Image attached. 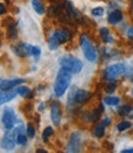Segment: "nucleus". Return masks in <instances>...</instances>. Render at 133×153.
I'll return each instance as SVG.
<instances>
[{
  "instance_id": "obj_1",
  "label": "nucleus",
  "mask_w": 133,
  "mask_h": 153,
  "mask_svg": "<svg viewBox=\"0 0 133 153\" xmlns=\"http://www.w3.org/2000/svg\"><path fill=\"white\" fill-rule=\"evenodd\" d=\"M72 74L73 73L70 71L63 68V67L58 71V74H57V78L54 82V94L57 97H63L65 91L68 90L72 82Z\"/></svg>"
},
{
  "instance_id": "obj_2",
  "label": "nucleus",
  "mask_w": 133,
  "mask_h": 153,
  "mask_svg": "<svg viewBox=\"0 0 133 153\" xmlns=\"http://www.w3.org/2000/svg\"><path fill=\"white\" fill-rule=\"evenodd\" d=\"M91 97V94L83 89H73L68 97V105L69 106H78V105L85 104Z\"/></svg>"
},
{
  "instance_id": "obj_3",
  "label": "nucleus",
  "mask_w": 133,
  "mask_h": 153,
  "mask_svg": "<svg viewBox=\"0 0 133 153\" xmlns=\"http://www.w3.org/2000/svg\"><path fill=\"white\" fill-rule=\"evenodd\" d=\"M13 51L20 57H28V56H33L35 58H40L41 50L40 47H36L28 43H20L16 45V47H13Z\"/></svg>"
},
{
  "instance_id": "obj_4",
  "label": "nucleus",
  "mask_w": 133,
  "mask_h": 153,
  "mask_svg": "<svg viewBox=\"0 0 133 153\" xmlns=\"http://www.w3.org/2000/svg\"><path fill=\"white\" fill-rule=\"evenodd\" d=\"M80 46H81V50H83V53L89 62H95L98 58V53H96V50L92 45V42L89 40L88 36L85 35H81L80 37Z\"/></svg>"
},
{
  "instance_id": "obj_5",
  "label": "nucleus",
  "mask_w": 133,
  "mask_h": 153,
  "mask_svg": "<svg viewBox=\"0 0 133 153\" xmlns=\"http://www.w3.org/2000/svg\"><path fill=\"white\" fill-rule=\"evenodd\" d=\"M59 63H61V67L66 68L72 73H79L83 69L81 61L78 59V58H75V57H62Z\"/></svg>"
},
{
  "instance_id": "obj_6",
  "label": "nucleus",
  "mask_w": 133,
  "mask_h": 153,
  "mask_svg": "<svg viewBox=\"0 0 133 153\" xmlns=\"http://www.w3.org/2000/svg\"><path fill=\"white\" fill-rule=\"evenodd\" d=\"M126 72V67L122 63H116V64H111L110 67H107L105 71V78L107 80H116L118 76H121L122 74H125Z\"/></svg>"
},
{
  "instance_id": "obj_7",
  "label": "nucleus",
  "mask_w": 133,
  "mask_h": 153,
  "mask_svg": "<svg viewBox=\"0 0 133 153\" xmlns=\"http://www.w3.org/2000/svg\"><path fill=\"white\" fill-rule=\"evenodd\" d=\"M1 121H3V126H4L6 130H11V128L15 126V123H16V115H15L14 109L6 108V109L3 111Z\"/></svg>"
},
{
  "instance_id": "obj_8",
  "label": "nucleus",
  "mask_w": 133,
  "mask_h": 153,
  "mask_svg": "<svg viewBox=\"0 0 133 153\" xmlns=\"http://www.w3.org/2000/svg\"><path fill=\"white\" fill-rule=\"evenodd\" d=\"M16 133L15 131L13 132H9L6 133V135L3 137V141H1V147L3 149H6V151H13L16 146Z\"/></svg>"
},
{
  "instance_id": "obj_9",
  "label": "nucleus",
  "mask_w": 133,
  "mask_h": 153,
  "mask_svg": "<svg viewBox=\"0 0 133 153\" xmlns=\"http://www.w3.org/2000/svg\"><path fill=\"white\" fill-rule=\"evenodd\" d=\"M26 79L24 78H17V79H3L1 84H0V88H1V91H6V90H10L15 87H17L18 84H22L25 83Z\"/></svg>"
},
{
  "instance_id": "obj_10",
  "label": "nucleus",
  "mask_w": 133,
  "mask_h": 153,
  "mask_svg": "<svg viewBox=\"0 0 133 153\" xmlns=\"http://www.w3.org/2000/svg\"><path fill=\"white\" fill-rule=\"evenodd\" d=\"M52 36H53L59 43H65V42H69V41L72 40V33H70V31L65 30V28H62V30H57Z\"/></svg>"
},
{
  "instance_id": "obj_11",
  "label": "nucleus",
  "mask_w": 133,
  "mask_h": 153,
  "mask_svg": "<svg viewBox=\"0 0 133 153\" xmlns=\"http://www.w3.org/2000/svg\"><path fill=\"white\" fill-rule=\"evenodd\" d=\"M79 146H80V135L78 132H74L69 140L66 151L68 152H79V149H80Z\"/></svg>"
},
{
  "instance_id": "obj_12",
  "label": "nucleus",
  "mask_w": 133,
  "mask_h": 153,
  "mask_svg": "<svg viewBox=\"0 0 133 153\" xmlns=\"http://www.w3.org/2000/svg\"><path fill=\"white\" fill-rule=\"evenodd\" d=\"M51 119L55 126H59L61 120H62V114H61L59 105L57 102H53L52 106H51Z\"/></svg>"
},
{
  "instance_id": "obj_13",
  "label": "nucleus",
  "mask_w": 133,
  "mask_h": 153,
  "mask_svg": "<svg viewBox=\"0 0 133 153\" xmlns=\"http://www.w3.org/2000/svg\"><path fill=\"white\" fill-rule=\"evenodd\" d=\"M122 19H123V14L121 10H113L109 15V22L112 25H116L122 20Z\"/></svg>"
},
{
  "instance_id": "obj_14",
  "label": "nucleus",
  "mask_w": 133,
  "mask_h": 153,
  "mask_svg": "<svg viewBox=\"0 0 133 153\" xmlns=\"http://www.w3.org/2000/svg\"><path fill=\"white\" fill-rule=\"evenodd\" d=\"M16 93L17 91H9V90L1 91V97H0V101H1V104H6L10 100H13L16 97Z\"/></svg>"
},
{
  "instance_id": "obj_15",
  "label": "nucleus",
  "mask_w": 133,
  "mask_h": 153,
  "mask_svg": "<svg viewBox=\"0 0 133 153\" xmlns=\"http://www.w3.org/2000/svg\"><path fill=\"white\" fill-rule=\"evenodd\" d=\"M92 133H94V136L98 137V138L102 137L103 135H105V125H103L102 122H101V123H98V125L94 127Z\"/></svg>"
},
{
  "instance_id": "obj_16",
  "label": "nucleus",
  "mask_w": 133,
  "mask_h": 153,
  "mask_svg": "<svg viewBox=\"0 0 133 153\" xmlns=\"http://www.w3.org/2000/svg\"><path fill=\"white\" fill-rule=\"evenodd\" d=\"M100 35H101V38L105 42H110V43L113 42V38L110 36V31H109L107 27H101L100 28Z\"/></svg>"
},
{
  "instance_id": "obj_17",
  "label": "nucleus",
  "mask_w": 133,
  "mask_h": 153,
  "mask_svg": "<svg viewBox=\"0 0 133 153\" xmlns=\"http://www.w3.org/2000/svg\"><path fill=\"white\" fill-rule=\"evenodd\" d=\"M32 7L37 14L40 15L44 14V7H43V4L41 3V0H32Z\"/></svg>"
},
{
  "instance_id": "obj_18",
  "label": "nucleus",
  "mask_w": 133,
  "mask_h": 153,
  "mask_svg": "<svg viewBox=\"0 0 133 153\" xmlns=\"http://www.w3.org/2000/svg\"><path fill=\"white\" fill-rule=\"evenodd\" d=\"M17 94L18 95H21L22 98H31L32 97V93H31V89L30 88H27V87H17L16 89Z\"/></svg>"
},
{
  "instance_id": "obj_19",
  "label": "nucleus",
  "mask_w": 133,
  "mask_h": 153,
  "mask_svg": "<svg viewBox=\"0 0 133 153\" xmlns=\"http://www.w3.org/2000/svg\"><path fill=\"white\" fill-rule=\"evenodd\" d=\"M131 127H132V123H131L129 121H122V122H120L118 125H117V130H118L120 132L127 131V130H129Z\"/></svg>"
},
{
  "instance_id": "obj_20",
  "label": "nucleus",
  "mask_w": 133,
  "mask_h": 153,
  "mask_svg": "<svg viewBox=\"0 0 133 153\" xmlns=\"http://www.w3.org/2000/svg\"><path fill=\"white\" fill-rule=\"evenodd\" d=\"M105 104L110 105V106H116L120 104V98L118 97H107L105 99Z\"/></svg>"
},
{
  "instance_id": "obj_21",
  "label": "nucleus",
  "mask_w": 133,
  "mask_h": 153,
  "mask_svg": "<svg viewBox=\"0 0 133 153\" xmlns=\"http://www.w3.org/2000/svg\"><path fill=\"white\" fill-rule=\"evenodd\" d=\"M52 135H53V128H52V127H46L44 131H43V133H42V140H43V142L48 141V138H50Z\"/></svg>"
},
{
  "instance_id": "obj_22",
  "label": "nucleus",
  "mask_w": 133,
  "mask_h": 153,
  "mask_svg": "<svg viewBox=\"0 0 133 153\" xmlns=\"http://www.w3.org/2000/svg\"><path fill=\"white\" fill-rule=\"evenodd\" d=\"M59 42L55 40V38L53 37V36H51V38H50V41H48V47H50V50H52V51H54V50H57L59 47Z\"/></svg>"
},
{
  "instance_id": "obj_23",
  "label": "nucleus",
  "mask_w": 133,
  "mask_h": 153,
  "mask_svg": "<svg viewBox=\"0 0 133 153\" xmlns=\"http://www.w3.org/2000/svg\"><path fill=\"white\" fill-rule=\"evenodd\" d=\"M131 111H132V108H129V106H122L118 110V114L121 115V116H127V115H129Z\"/></svg>"
},
{
  "instance_id": "obj_24",
  "label": "nucleus",
  "mask_w": 133,
  "mask_h": 153,
  "mask_svg": "<svg viewBox=\"0 0 133 153\" xmlns=\"http://www.w3.org/2000/svg\"><path fill=\"white\" fill-rule=\"evenodd\" d=\"M7 32H9V36H10L11 38L16 36V25H15L14 22L9 25V30H7Z\"/></svg>"
},
{
  "instance_id": "obj_25",
  "label": "nucleus",
  "mask_w": 133,
  "mask_h": 153,
  "mask_svg": "<svg viewBox=\"0 0 133 153\" xmlns=\"http://www.w3.org/2000/svg\"><path fill=\"white\" fill-rule=\"evenodd\" d=\"M91 14L94 16H102L103 15V9L102 7H95L91 10Z\"/></svg>"
},
{
  "instance_id": "obj_26",
  "label": "nucleus",
  "mask_w": 133,
  "mask_h": 153,
  "mask_svg": "<svg viewBox=\"0 0 133 153\" xmlns=\"http://www.w3.org/2000/svg\"><path fill=\"white\" fill-rule=\"evenodd\" d=\"M27 135H28V137H35V128H33V126L32 125H28L27 126Z\"/></svg>"
},
{
  "instance_id": "obj_27",
  "label": "nucleus",
  "mask_w": 133,
  "mask_h": 153,
  "mask_svg": "<svg viewBox=\"0 0 133 153\" xmlns=\"http://www.w3.org/2000/svg\"><path fill=\"white\" fill-rule=\"evenodd\" d=\"M127 36L131 38V40H133V26H131L127 30Z\"/></svg>"
},
{
  "instance_id": "obj_28",
  "label": "nucleus",
  "mask_w": 133,
  "mask_h": 153,
  "mask_svg": "<svg viewBox=\"0 0 133 153\" xmlns=\"http://www.w3.org/2000/svg\"><path fill=\"white\" fill-rule=\"evenodd\" d=\"M110 122H111V120H110L109 117H106L105 120L102 121V123H103V125H105V126H109V125H110Z\"/></svg>"
},
{
  "instance_id": "obj_29",
  "label": "nucleus",
  "mask_w": 133,
  "mask_h": 153,
  "mask_svg": "<svg viewBox=\"0 0 133 153\" xmlns=\"http://www.w3.org/2000/svg\"><path fill=\"white\" fill-rule=\"evenodd\" d=\"M0 7H1V15H4L5 14V6H4V4L0 5Z\"/></svg>"
},
{
  "instance_id": "obj_30",
  "label": "nucleus",
  "mask_w": 133,
  "mask_h": 153,
  "mask_svg": "<svg viewBox=\"0 0 133 153\" xmlns=\"http://www.w3.org/2000/svg\"><path fill=\"white\" fill-rule=\"evenodd\" d=\"M122 152H123V153H127V152H132V153H133V148H128V149H123Z\"/></svg>"
},
{
  "instance_id": "obj_31",
  "label": "nucleus",
  "mask_w": 133,
  "mask_h": 153,
  "mask_svg": "<svg viewBox=\"0 0 133 153\" xmlns=\"http://www.w3.org/2000/svg\"><path fill=\"white\" fill-rule=\"evenodd\" d=\"M43 108H44V105H43V102H41V105H40V110H43Z\"/></svg>"
},
{
  "instance_id": "obj_32",
  "label": "nucleus",
  "mask_w": 133,
  "mask_h": 153,
  "mask_svg": "<svg viewBox=\"0 0 133 153\" xmlns=\"http://www.w3.org/2000/svg\"><path fill=\"white\" fill-rule=\"evenodd\" d=\"M132 7H133V1H132Z\"/></svg>"
},
{
  "instance_id": "obj_33",
  "label": "nucleus",
  "mask_w": 133,
  "mask_h": 153,
  "mask_svg": "<svg viewBox=\"0 0 133 153\" xmlns=\"http://www.w3.org/2000/svg\"><path fill=\"white\" fill-rule=\"evenodd\" d=\"M132 95H133V89H132Z\"/></svg>"
}]
</instances>
